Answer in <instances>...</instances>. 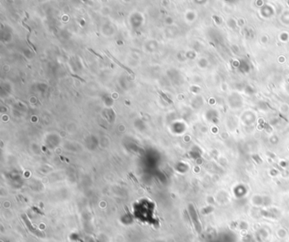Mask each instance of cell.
Returning a JSON list of instances; mask_svg holds the SVG:
<instances>
[{"label": "cell", "mask_w": 289, "mask_h": 242, "mask_svg": "<svg viewBox=\"0 0 289 242\" xmlns=\"http://www.w3.org/2000/svg\"><path fill=\"white\" fill-rule=\"evenodd\" d=\"M104 52H105V54H107V55H108V56H109V58H111V59H112V60H113V61H114V62H115V63H116V64H117V65H119V66H120V67H121V68H123V69H124V70H126V71H127V72H128V73H130V74H131V75H134V73H133V72H132V70H131V69H129V68H127V67H126V66H125V65H122V64H121V63H120V62H119V61H118V60H117V59H115V57H114V56H112V55H111V54H109V51H107V50H105V51H104Z\"/></svg>", "instance_id": "1"}, {"label": "cell", "mask_w": 289, "mask_h": 242, "mask_svg": "<svg viewBox=\"0 0 289 242\" xmlns=\"http://www.w3.org/2000/svg\"><path fill=\"white\" fill-rule=\"evenodd\" d=\"M158 92H159V95H160L163 98H164V99L165 100V101H167V102H168V103H172V102H171V100H170L169 99V98L168 97H167L165 95V94L164 93H163L162 92H161V91H159V90H158Z\"/></svg>", "instance_id": "2"}, {"label": "cell", "mask_w": 289, "mask_h": 242, "mask_svg": "<svg viewBox=\"0 0 289 242\" xmlns=\"http://www.w3.org/2000/svg\"><path fill=\"white\" fill-rule=\"evenodd\" d=\"M87 49H88V51H89V52H92L93 54L96 55V56H98V57H99L100 59H103V57H102V56H101V55H100L99 54H98V52H95V51H93V49H91V48H87Z\"/></svg>", "instance_id": "3"}, {"label": "cell", "mask_w": 289, "mask_h": 242, "mask_svg": "<svg viewBox=\"0 0 289 242\" xmlns=\"http://www.w3.org/2000/svg\"><path fill=\"white\" fill-rule=\"evenodd\" d=\"M70 75H71V76H72V77H74V78H77V79H78L79 81H82V82H85V80H83L82 78L79 77L78 75H73V74H70Z\"/></svg>", "instance_id": "4"}, {"label": "cell", "mask_w": 289, "mask_h": 242, "mask_svg": "<svg viewBox=\"0 0 289 242\" xmlns=\"http://www.w3.org/2000/svg\"><path fill=\"white\" fill-rule=\"evenodd\" d=\"M22 25H24V26H25V27H26V28H27V29H28V30H29V32H31V31H32V30H31V28H30V27H28V26H27V25H26V24H25V23H24V22H23V23H22Z\"/></svg>", "instance_id": "5"}]
</instances>
